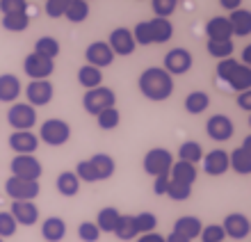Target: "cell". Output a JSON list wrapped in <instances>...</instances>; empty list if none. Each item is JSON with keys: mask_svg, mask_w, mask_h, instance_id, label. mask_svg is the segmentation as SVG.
I'll list each match as a JSON object with an SVG mask.
<instances>
[{"mask_svg": "<svg viewBox=\"0 0 251 242\" xmlns=\"http://www.w3.org/2000/svg\"><path fill=\"white\" fill-rule=\"evenodd\" d=\"M205 51H208V55L215 57V59H226V57H231L233 55L235 46H233L231 39H208Z\"/></svg>", "mask_w": 251, "mask_h": 242, "instance_id": "obj_33", "label": "cell"}, {"mask_svg": "<svg viewBox=\"0 0 251 242\" xmlns=\"http://www.w3.org/2000/svg\"><path fill=\"white\" fill-rule=\"evenodd\" d=\"M87 2H89V0H87Z\"/></svg>", "mask_w": 251, "mask_h": 242, "instance_id": "obj_55", "label": "cell"}, {"mask_svg": "<svg viewBox=\"0 0 251 242\" xmlns=\"http://www.w3.org/2000/svg\"><path fill=\"white\" fill-rule=\"evenodd\" d=\"M107 46H110V51L114 55H132L137 44H135L132 32L128 27H114L112 32H110V37H107Z\"/></svg>", "mask_w": 251, "mask_h": 242, "instance_id": "obj_14", "label": "cell"}, {"mask_svg": "<svg viewBox=\"0 0 251 242\" xmlns=\"http://www.w3.org/2000/svg\"><path fill=\"white\" fill-rule=\"evenodd\" d=\"M0 12L2 14L27 12V0H0Z\"/></svg>", "mask_w": 251, "mask_h": 242, "instance_id": "obj_48", "label": "cell"}, {"mask_svg": "<svg viewBox=\"0 0 251 242\" xmlns=\"http://www.w3.org/2000/svg\"><path fill=\"white\" fill-rule=\"evenodd\" d=\"M7 124L14 131H32L37 126V110L27 103H12L7 112Z\"/></svg>", "mask_w": 251, "mask_h": 242, "instance_id": "obj_5", "label": "cell"}, {"mask_svg": "<svg viewBox=\"0 0 251 242\" xmlns=\"http://www.w3.org/2000/svg\"><path fill=\"white\" fill-rule=\"evenodd\" d=\"M55 188L62 196H75L80 192V181L73 171H62L57 181H55Z\"/></svg>", "mask_w": 251, "mask_h": 242, "instance_id": "obj_30", "label": "cell"}, {"mask_svg": "<svg viewBox=\"0 0 251 242\" xmlns=\"http://www.w3.org/2000/svg\"><path fill=\"white\" fill-rule=\"evenodd\" d=\"M96 124H99L100 131H114L121 124V112L117 108H107V110L96 114Z\"/></svg>", "mask_w": 251, "mask_h": 242, "instance_id": "obj_38", "label": "cell"}, {"mask_svg": "<svg viewBox=\"0 0 251 242\" xmlns=\"http://www.w3.org/2000/svg\"><path fill=\"white\" fill-rule=\"evenodd\" d=\"M228 23H231L233 34H238V37H249L251 34V12L249 9H242V7H240V9L231 12Z\"/></svg>", "mask_w": 251, "mask_h": 242, "instance_id": "obj_25", "label": "cell"}, {"mask_svg": "<svg viewBox=\"0 0 251 242\" xmlns=\"http://www.w3.org/2000/svg\"><path fill=\"white\" fill-rule=\"evenodd\" d=\"M192 53L187 51V48H172V51L165 55V69L169 76H183V73H187L192 69Z\"/></svg>", "mask_w": 251, "mask_h": 242, "instance_id": "obj_10", "label": "cell"}, {"mask_svg": "<svg viewBox=\"0 0 251 242\" xmlns=\"http://www.w3.org/2000/svg\"><path fill=\"white\" fill-rule=\"evenodd\" d=\"M114 236L119 240H135L139 236L137 233V226H135V217L132 215H121L117 226H114Z\"/></svg>", "mask_w": 251, "mask_h": 242, "instance_id": "obj_35", "label": "cell"}, {"mask_svg": "<svg viewBox=\"0 0 251 242\" xmlns=\"http://www.w3.org/2000/svg\"><path fill=\"white\" fill-rule=\"evenodd\" d=\"M64 16H66V21H71V23H82V21H87V16H89V2H87V0H71L69 7H66Z\"/></svg>", "mask_w": 251, "mask_h": 242, "instance_id": "obj_36", "label": "cell"}, {"mask_svg": "<svg viewBox=\"0 0 251 242\" xmlns=\"http://www.w3.org/2000/svg\"><path fill=\"white\" fill-rule=\"evenodd\" d=\"M23 71L30 80H48L55 71V62L46 57H39L37 53H30L23 59Z\"/></svg>", "mask_w": 251, "mask_h": 242, "instance_id": "obj_8", "label": "cell"}, {"mask_svg": "<svg viewBox=\"0 0 251 242\" xmlns=\"http://www.w3.org/2000/svg\"><path fill=\"white\" fill-rule=\"evenodd\" d=\"M238 64H240V62H238L235 57L219 59V62H217V78H219V80H224V82H226V80L231 78V73L235 71V66H238Z\"/></svg>", "mask_w": 251, "mask_h": 242, "instance_id": "obj_45", "label": "cell"}, {"mask_svg": "<svg viewBox=\"0 0 251 242\" xmlns=\"http://www.w3.org/2000/svg\"><path fill=\"white\" fill-rule=\"evenodd\" d=\"M69 2L71 0H46V14L50 19H60V16H64Z\"/></svg>", "mask_w": 251, "mask_h": 242, "instance_id": "obj_47", "label": "cell"}, {"mask_svg": "<svg viewBox=\"0 0 251 242\" xmlns=\"http://www.w3.org/2000/svg\"><path fill=\"white\" fill-rule=\"evenodd\" d=\"M19 229V224L14 222V217L9 215V210H2L0 213V240H5V238H12Z\"/></svg>", "mask_w": 251, "mask_h": 242, "instance_id": "obj_42", "label": "cell"}, {"mask_svg": "<svg viewBox=\"0 0 251 242\" xmlns=\"http://www.w3.org/2000/svg\"><path fill=\"white\" fill-rule=\"evenodd\" d=\"M149 34H151V44H167L174 37V26L169 19H151L146 21Z\"/></svg>", "mask_w": 251, "mask_h": 242, "instance_id": "obj_22", "label": "cell"}, {"mask_svg": "<svg viewBox=\"0 0 251 242\" xmlns=\"http://www.w3.org/2000/svg\"><path fill=\"white\" fill-rule=\"evenodd\" d=\"M78 82L85 89H94V87H100L103 85V71L100 69H96V66H80L78 69Z\"/></svg>", "mask_w": 251, "mask_h": 242, "instance_id": "obj_31", "label": "cell"}, {"mask_svg": "<svg viewBox=\"0 0 251 242\" xmlns=\"http://www.w3.org/2000/svg\"><path fill=\"white\" fill-rule=\"evenodd\" d=\"M135 242H165V238L153 231V233H144V236H137V238H135Z\"/></svg>", "mask_w": 251, "mask_h": 242, "instance_id": "obj_51", "label": "cell"}, {"mask_svg": "<svg viewBox=\"0 0 251 242\" xmlns=\"http://www.w3.org/2000/svg\"><path fill=\"white\" fill-rule=\"evenodd\" d=\"M9 215L19 226H34L39 222V208L34 206V201H14Z\"/></svg>", "mask_w": 251, "mask_h": 242, "instance_id": "obj_17", "label": "cell"}, {"mask_svg": "<svg viewBox=\"0 0 251 242\" xmlns=\"http://www.w3.org/2000/svg\"><path fill=\"white\" fill-rule=\"evenodd\" d=\"M34 53L39 57H46L55 62V57L60 55V41L55 39V37H41V39L34 41Z\"/></svg>", "mask_w": 251, "mask_h": 242, "instance_id": "obj_34", "label": "cell"}, {"mask_svg": "<svg viewBox=\"0 0 251 242\" xmlns=\"http://www.w3.org/2000/svg\"><path fill=\"white\" fill-rule=\"evenodd\" d=\"M226 85L235 89V92H249L251 89V69L245 64H238L235 66V71L231 73V78L226 80Z\"/></svg>", "mask_w": 251, "mask_h": 242, "instance_id": "obj_27", "label": "cell"}, {"mask_svg": "<svg viewBox=\"0 0 251 242\" xmlns=\"http://www.w3.org/2000/svg\"><path fill=\"white\" fill-rule=\"evenodd\" d=\"M167 196L174 199V201H187L192 196V188L190 185H183V183H174L169 181V188H167Z\"/></svg>", "mask_w": 251, "mask_h": 242, "instance_id": "obj_43", "label": "cell"}, {"mask_svg": "<svg viewBox=\"0 0 251 242\" xmlns=\"http://www.w3.org/2000/svg\"><path fill=\"white\" fill-rule=\"evenodd\" d=\"M205 133L215 142H228L235 133V126H233L231 117H226V114H212L205 121Z\"/></svg>", "mask_w": 251, "mask_h": 242, "instance_id": "obj_11", "label": "cell"}, {"mask_svg": "<svg viewBox=\"0 0 251 242\" xmlns=\"http://www.w3.org/2000/svg\"><path fill=\"white\" fill-rule=\"evenodd\" d=\"M85 59L89 66H96V69H103V66H110L114 62V53L110 51L107 41H94L89 44L85 51Z\"/></svg>", "mask_w": 251, "mask_h": 242, "instance_id": "obj_16", "label": "cell"}, {"mask_svg": "<svg viewBox=\"0 0 251 242\" xmlns=\"http://www.w3.org/2000/svg\"><path fill=\"white\" fill-rule=\"evenodd\" d=\"M201 229H203V224H201V219L194 215H183L176 219V224H174V231L172 233H176V236L185 238V240H194V238H199V233H201Z\"/></svg>", "mask_w": 251, "mask_h": 242, "instance_id": "obj_19", "label": "cell"}, {"mask_svg": "<svg viewBox=\"0 0 251 242\" xmlns=\"http://www.w3.org/2000/svg\"><path fill=\"white\" fill-rule=\"evenodd\" d=\"M66 236V222L62 217H48L41 224V238L46 242H62Z\"/></svg>", "mask_w": 251, "mask_h": 242, "instance_id": "obj_24", "label": "cell"}, {"mask_svg": "<svg viewBox=\"0 0 251 242\" xmlns=\"http://www.w3.org/2000/svg\"><path fill=\"white\" fill-rule=\"evenodd\" d=\"M139 92L144 94L149 101H167L174 94V78L162 69V66H149L146 71H142L137 80Z\"/></svg>", "mask_w": 251, "mask_h": 242, "instance_id": "obj_1", "label": "cell"}, {"mask_svg": "<svg viewBox=\"0 0 251 242\" xmlns=\"http://www.w3.org/2000/svg\"><path fill=\"white\" fill-rule=\"evenodd\" d=\"M167 188H169V174H162V176H155V183H153V192L158 196L167 194Z\"/></svg>", "mask_w": 251, "mask_h": 242, "instance_id": "obj_49", "label": "cell"}, {"mask_svg": "<svg viewBox=\"0 0 251 242\" xmlns=\"http://www.w3.org/2000/svg\"><path fill=\"white\" fill-rule=\"evenodd\" d=\"M142 164H144L146 174L155 178V176H162V174H169V169H172V164H174V156L167 149L155 146V149H149Z\"/></svg>", "mask_w": 251, "mask_h": 242, "instance_id": "obj_6", "label": "cell"}, {"mask_svg": "<svg viewBox=\"0 0 251 242\" xmlns=\"http://www.w3.org/2000/svg\"><path fill=\"white\" fill-rule=\"evenodd\" d=\"M9 169H12V176L23 178V181H39V176L44 174V167L34 156H14Z\"/></svg>", "mask_w": 251, "mask_h": 242, "instance_id": "obj_7", "label": "cell"}, {"mask_svg": "<svg viewBox=\"0 0 251 242\" xmlns=\"http://www.w3.org/2000/svg\"><path fill=\"white\" fill-rule=\"evenodd\" d=\"M238 105L245 112H251V89H249V92H242V94H240V96H238Z\"/></svg>", "mask_w": 251, "mask_h": 242, "instance_id": "obj_50", "label": "cell"}, {"mask_svg": "<svg viewBox=\"0 0 251 242\" xmlns=\"http://www.w3.org/2000/svg\"><path fill=\"white\" fill-rule=\"evenodd\" d=\"M205 34H208V39H231V23H228L226 16H215V19L205 23Z\"/></svg>", "mask_w": 251, "mask_h": 242, "instance_id": "obj_26", "label": "cell"}, {"mask_svg": "<svg viewBox=\"0 0 251 242\" xmlns=\"http://www.w3.org/2000/svg\"><path fill=\"white\" fill-rule=\"evenodd\" d=\"M89 164H92L96 181H107V178L114 174V169H117L114 158L107 156V153H94V156L89 158Z\"/></svg>", "mask_w": 251, "mask_h": 242, "instance_id": "obj_20", "label": "cell"}, {"mask_svg": "<svg viewBox=\"0 0 251 242\" xmlns=\"http://www.w3.org/2000/svg\"><path fill=\"white\" fill-rule=\"evenodd\" d=\"M199 238H201V242H224L226 233H224V229H222V224H208V226L201 229Z\"/></svg>", "mask_w": 251, "mask_h": 242, "instance_id": "obj_41", "label": "cell"}, {"mask_svg": "<svg viewBox=\"0 0 251 242\" xmlns=\"http://www.w3.org/2000/svg\"><path fill=\"white\" fill-rule=\"evenodd\" d=\"M219 5L224 7V9H228V12H235V9H240L242 0H219Z\"/></svg>", "mask_w": 251, "mask_h": 242, "instance_id": "obj_52", "label": "cell"}, {"mask_svg": "<svg viewBox=\"0 0 251 242\" xmlns=\"http://www.w3.org/2000/svg\"><path fill=\"white\" fill-rule=\"evenodd\" d=\"M9 149L16 156H34V151L39 149V137L32 131H14L9 135Z\"/></svg>", "mask_w": 251, "mask_h": 242, "instance_id": "obj_13", "label": "cell"}, {"mask_svg": "<svg viewBox=\"0 0 251 242\" xmlns=\"http://www.w3.org/2000/svg\"><path fill=\"white\" fill-rule=\"evenodd\" d=\"M75 176H78V181L82 183H96V176H94V169L92 164H89V160H80L78 164H75V171H73Z\"/></svg>", "mask_w": 251, "mask_h": 242, "instance_id": "obj_46", "label": "cell"}, {"mask_svg": "<svg viewBox=\"0 0 251 242\" xmlns=\"http://www.w3.org/2000/svg\"><path fill=\"white\" fill-rule=\"evenodd\" d=\"M151 7H153L155 19H169V16L176 12L178 0H151Z\"/></svg>", "mask_w": 251, "mask_h": 242, "instance_id": "obj_40", "label": "cell"}, {"mask_svg": "<svg viewBox=\"0 0 251 242\" xmlns=\"http://www.w3.org/2000/svg\"><path fill=\"white\" fill-rule=\"evenodd\" d=\"M226 238H233V240H247L251 233V222L249 217L242 215V213H231V215L224 217V224H222Z\"/></svg>", "mask_w": 251, "mask_h": 242, "instance_id": "obj_12", "label": "cell"}, {"mask_svg": "<svg viewBox=\"0 0 251 242\" xmlns=\"http://www.w3.org/2000/svg\"><path fill=\"white\" fill-rule=\"evenodd\" d=\"M2 27L7 32H23L30 27V14L16 12V14H2Z\"/></svg>", "mask_w": 251, "mask_h": 242, "instance_id": "obj_32", "label": "cell"}, {"mask_svg": "<svg viewBox=\"0 0 251 242\" xmlns=\"http://www.w3.org/2000/svg\"><path fill=\"white\" fill-rule=\"evenodd\" d=\"M82 108L85 112H89L92 117H96L99 112L107 110V108H117V94L110 87H94V89H87L85 96H82Z\"/></svg>", "mask_w": 251, "mask_h": 242, "instance_id": "obj_2", "label": "cell"}, {"mask_svg": "<svg viewBox=\"0 0 251 242\" xmlns=\"http://www.w3.org/2000/svg\"><path fill=\"white\" fill-rule=\"evenodd\" d=\"M53 94H55V87L50 80H30V85L25 87L27 105H32V108L48 105L53 101Z\"/></svg>", "mask_w": 251, "mask_h": 242, "instance_id": "obj_9", "label": "cell"}, {"mask_svg": "<svg viewBox=\"0 0 251 242\" xmlns=\"http://www.w3.org/2000/svg\"><path fill=\"white\" fill-rule=\"evenodd\" d=\"M165 242H190V240H185V238L176 236V233H169V236L165 238Z\"/></svg>", "mask_w": 251, "mask_h": 242, "instance_id": "obj_54", "label": "cell"}, {"mask_svg": "<svg viewBox=\"0 0 251 242\" xmlns=\"http://www.w3.org/2000/svg\"><path fill=\"white\" fill-rule=\"evenodd\" d=\"M199 171H197V164H190V162H183V160H178V162L172 164V169H169V181H174V183H183V185H194V181H197Z\"/></svg>", "mask_w": 251, "mask_h": 242, "instance_id": "obj_21", "label": "cell"}, {"mask_svg": "<svg viewBox=\"0 0 251 242\" xmlns=\"http://www.w3.org/2000/svg\"><path fill=\"white\" fill-rule=\"evenodd\" d=\"M249 146H251V139L247 137L242 142V146H238L233 153H228V169H233L240 176H249L251 174V149Z\"/></svg>", "mask_w": 251, "mask_h": 242, "instance_id": "obj_15", "label": "cell"}, {"mask_svg": "<svg viewBox=\"0 0 251 242\" xmlns=\"http://www.w3.org/2000/svg\"><path fill=\"white\" fill-rule=\"evenodd\" d=\"M121 213L117 208H112V206H107V208H100L99 215H96V226H99L100 233H114V226H117V222H119Z\"/></svg>", "mask_w": 251, "mask_h": 242, "instance_id": "obj_28", "label": "cell"}, {"mask_svg": "<svg viewBox=\"0 0 251 242\" xmlns=\"http://www.w3.org/2000/svg\"><path fill=\"white\" fill-rule=\"evenodd\" d=\"M203 171L208 176H224L228 171V153L224 149H212L203 158Z\"/></svg>", "mask_w": 251, "mask_h": 242, "instance_id": "obj_18", "label": "cell"}, {"mask_svg": "<svg viewBox=\"0 0 251 242\" xmlns=\"http://www.w3.org/2000/svg\"><path fill=\"white\" fill-rule=\"evenodd\" d=\"M21 96V80L14 73H2L0 76V103H16Z\"/></svg>", "mask_w": 251, "mask_h": 242, "instance_id": "obj_23", "label": "cell"}, {"mask_svg": "<svg viewBox=\"0 0 251 242\" xmlns=\"http://www.w3.org/2000/svg\"><path fill=\"white\" fill-rule=\"evenodd\" d=\"M135 217V226H137V233L144 236V233H153L158 229V217L153 213H139V215H132Z\"/></svg>", "mask_w": 251, "mask_h": 242, "instance_id": "obj_39", "label": "cell"}, {"mask_svg": "<svg viewBox=\"0 0 251 242\" xmlns=\"http://www.w3.org/2000/svg\"><path fill=\"white\" fill-rule=\"evenodd\" d=\"M78 238L82 242H99L100 231H99V226H96L94 222H82L78 226Z\"/></svg>", "mask_w": 251, "mask_h": 242, "instance_id": "obj_44", "label": "cell"}, {"mask_svg": "<svg viewBox=\"0 0 251 242\" xmlns=\"http://www.w3.org/2000/svg\"><path fill=\"white\" fill-rule=\"evenodd\" d=\"M185 112H190V114H201V112L208 110V105H210V96H208V92H201V89H197V92H190L185 96Z\"/></svg>", "mask_w": 251, "mask_h": 242, "instance_id": "obj_29", "label": "cell"}, {"mask_svg": "<svg viewBox=\"0 0 251 242\" xmlns=\"http://www.w3.org/2000/svg\"><path fill=\"white\" fill-rule=\"evenodd\" d=\"M5 192L12 196V201H34L39 196V181H23V178L9 176L5 181Z\"/></svg>", "mask_w": 251, "mask_h": 242, "instance_id": "obj_4", "label": "cell"}, {"mask_svg": "<svg viewBox=\"0 0 251 242\" xmlns=\"http://www.w3.org/2000/svg\"><path fill=\"white\" fill-rule=\"evenodd\" d=\"M39 139L48 146H62L71 139V126L64 119H46L39 126Z\"/></svg>", "mask_w": 251, "mask_h": 242, "instance_id": "obj_3", "label": "cell"}, {"mask_svg": "<svg viewBox=\"0 0 251 242\" xmlns=\"http://www.w3.org/2000/svg\"><path fill=\"white\" fill-rule=\"evenodd\" d=\"M249 62H251V46H245L242 48V64L249 66Z\"/></svg>", "mask_w": 251, "mask_h": 242, "instance_id": "obj_53", "label": "cell"}, {"mask_svg": "<svg viewBox=\"0 0 251 242\" xmlns=\"http://www.w3.org/2000/svg\"><path fill=\"white\" fill-rule=\"evenodd\" d=\"M201 158H203V149H201V144H199V142L190 139V142H183V144H180L178 160H183V162H190V164H197Z\"/></svg>", "mask_w": 251, "mask_h": 242, "instance_id": "obj_37", "label": "cell"}, {"mask_svg": "<svg viewBox=\"0 0 251 242\" xmlns=\"http://www.w3.org/2000/svg\"><path fill=\"white\" fill-rule=\"evenodd\" d=\"M0 242H2V240H0Z\"/></svg>", "mask_w": 251, "mask_h": 242, "instance_id": "obj_56", "label": "cell"}]
</instances>
